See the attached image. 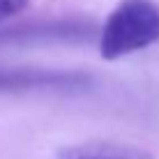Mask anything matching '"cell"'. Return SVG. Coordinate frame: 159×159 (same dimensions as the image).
I'll use <instances>...</instances> for the list:
<instances>
[{
    "label": "cell",
    "instance_id": "1",
    "mask_svg": "<svg viewBox=\"0 0 159 159\" xmlns=\"http://www.w3.org/2000/svg\"><path fill=\"white\" fill-rule=\"evenodd\" d=\"M159 42V5L152 0H122L99 35V53L118 60Z\"/></svg>",
    "mask_w": 159,
    "mask_h": 159
},
{
    "label": "cell",
    "instance_id": "2",
    "mask_svg": "<svg viewBox=\"0 0 159 159\" xmlns=\"http://www.w3.org/2000/svg\"><path fill=\"white\" fill-rule=\"evenodd\" d=\"M53 159H155L150 152L122 143H83L58 152Z\"/></svg>",
    "mask_w": 159,
    "mask_h": 159
},
{
    "label": "cell",
    "instance_id": "3",
    "mask_svg": "<svg viewBox=\"0 0 159 159\" xmlns=\"http://www.w3.org/2000/svg\"><path fill=\"white\" fill-rule=\"evenodd\" d=\"M28 2H30V0H0V21L19 14L21 9H25Z\"/></svg>",
    "mask_w": 159,
    "mask_h": 159
}]
</instances>
